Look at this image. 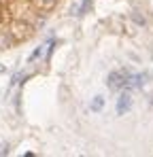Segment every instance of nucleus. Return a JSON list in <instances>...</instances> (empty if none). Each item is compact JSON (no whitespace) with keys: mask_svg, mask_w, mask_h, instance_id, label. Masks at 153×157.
I'll list each match as a JSON object with an SVG mask.
<instances>
[{"mask_svg":"<svg viewBox=\"0 0 153 157\" xmlns=\"http://www.w3.org/2000/svg\"><path fill=\"white\" fill-rule=\"evenodd\" d=\"M128 75H130V70L126 68H119V70H113L108 77H106V85H108V89H113V91H119V89H126V81H128Z\"/></svg>","mask_w":153,"mask_h":157,"instance_id":"f257e3e1","label":"nucleus"},{"mask_svg":"<svg viewBox=\"0 0 153 157\" xmlns=\"http://www.w3.org/2000/svg\"><path fill=\"white\" fill-rule=\"evenodd\" d=\"M130 108H132V94L126 89V91H121L119 98H117V115H126Z\"/></svg>","mask_w":153,"mask_h":157,"instance_id":"f03ea898","label":"nucleus"},{"mask_svg":"<svg viewBox=\"0 0 153 157\" xmlns=\"http://www.w3.org/2000/svg\"><path fill=\"white\" fill-rule=\"evenodd\" d=\"M102 104H104V98H102V96H96V98L92 100V110H94V113H100Z\"/></svg>","mask_w":153,"mask_h":157,"instance_id":"7ed1b4c3","label":"nucleus"},{"mask_svg":"<svg viewBox=\"0 0 153 157\" xmlns=\"http://www.w3.org/2000/svg\"><path fill=\"white\" fill-rule=\"evenodd\" d=\"M89 9H92V0H83V2H81V6L76 9V15L81 17V15H85Z\"/></svg>","mask_w":153,"mask_h":157,"instance_id":"20e7f679","label":"nucleus"},{"mask_svg":"<svg viewBox=\"0 0 153 157\" xmlns=\"http://www.w3.org/2000/svg\"><path fill=\"white\" fill-rule=\"evenodd\" d=\"M41 4H43L45 11H49V9H53V6L57 4V0H41Z\"/></svg>","mask_w":153,"mask_h":157,"instance_id":"39448f33","label":"nucleus"},{"mask_svg":"<svg viewBox=\"0 0 153 157\" xmlns=\"http://www.w3.org/2000/svg\"><path fill=\"white\" fill-rule=\"evenodd\" d=\"M41 53H43V47H38V49H36V51L32 53V55H30V59H36V57H38V55H41Z\"/></svg>","mask_w":153,"mask_h":157,"instance_id":"423d86ee","label":"nucleus"},{"mask_svg":"<svg viewBox=\"0 0 153 157\" xmlns=\"http://www.w3.org/2000/svg\"><path fill=\"white\" fill-rule=\"evenodd\" d=\"M0 72H2V66H0Z\"/></svg>","mask_w":153,"mask_h":157,"instance_id":"0eeeda50","label":"nucleus"}]
</instances>
